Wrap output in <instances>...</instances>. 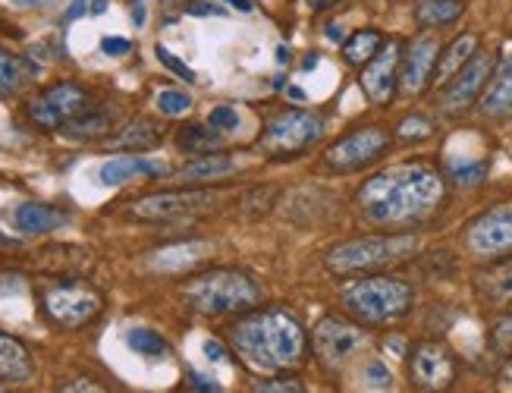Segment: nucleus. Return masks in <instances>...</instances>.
<instances>
[{"label":"nucleus","instance_id":"obj_1","mask_svg":"<svg viewBox=\"0 0 512 393\" xmlns=\"http://www.w3.org/2000/svg\"><path fill=\"white\" fill-rule=\"evenodd\" d=\"M447 177L434 161L412 158L384 167L355 192L359 214L374 227L409 230L428 224L434 214L447 208Z\"/></svg>","mask_w":512,"mask_h":393},{"label":"nucleus","instance_id":"obj_2","mask_svg":"<svg viewBox=\"0 0 512 393\" xmlns=\"http://www.w3.org/2000/svg\"><path fill=\"white\" fill-rule=\"evenodd\" d=\"M227 337L233 353L261 375L299 368L311 349L305 324L293 309H283V305H255V309L236 315Z\"/></svg>","mask_w":512,"mask_h":393},{"label":"nucleus","instance_id":"obj_3","mask_svg":"<svg viewBox=\"0 0 512 393\" xmlns=\"http://www.w3.org/2000/svg\"><path fill=\"white\" fill-rule=\"evenodd\" d=\"M418 255H421V236L412 230L365 233V236L343 239V243H333L324 252V268L333 277L381 274V271L406 265V261Z\"/></svg>","mask_w":512,"mask_h":393},{"label":"nucleus","instance_id":"obj_4","mask_svg":"<svg viewBox=\"0 0 512 393\" xmlns=\"http://www.w3.org/2000/svg\"><path fill=\"white\" fill-rule=\"evenodd\" d=\"M343 312L362 327H387L403 321L415 309L412 280L396 274H359L349 277L340 290Z\"/></svg>","mask_w":512,"mask_h":393},{"label":"nucleus","instance_id":"obj_5","mask_svg":"<svg viewBox=\"0 0 512 393\" xmlns=\"http://www.w3.org/2000/svg\"><path fill=\"white\" fill-rule=\"evenodd\" d=\"M183 299L192 312L208 318H227L255 309L261 302L258 280L239 268H211L198 271L183 283Z\"/></svg>","mask_w":512,"mask_h":393},{"label":"nucleus","instance_id":"obj_6","mask_svg":"<svg viewBox=\"0 0 512 393\" xmlns=\"http://www.w3.org/2000/svg\"><path fill=\"white\" fill-rule=\"evenodd\" d=\"M41 312L54 327L63 331H79L88 321H95L104 312V293L92 280L63 274L60 280L48 283L41 290Z\"/></svg>","mask_w":512,"mask_h":393},{"label":"nucleus","instance_id":"obj_7","mask_svg":"<svg viewBox=\"0 0 512 393\" xmlns=\"http://www.w3.org/2000/svg\"><path fill=\"white\" fill-rule=\"evenodd\" d=\"M324 133V117L315 111H299V107H286L274 117H267L261 133H258V148L267 161H293L315 145Z\"/></svg>","mask_w":512,"mask_h":393},{"label":"nucleus","instance_id":"obj_8","mask_svg":"<svg viewBox=\"0 0 512 393\" xmlns=\"http://www.w3.org/2000/svg\"><path fill=\"white\" fill-rule=\"evenodd\" d=\"M390 148H393V133L384 123H362L324 148L321 167L330 173H359L374 167L377 161H384L390 155Z\"/></svg>","mask_w":512,"mask_h":393},{"label":"nucleus","instance_id":"obj_9","mask_svg":"<svg viewBox=\"0 0 512 393\" xmlns=\"http://www.w3.org/2000/svg\"><path fill=\"white\" fill-rule=\"evenodd\" d=\"M406 375L418 393H447L459 378V359L443 340H418L406 353Z\"/></svg>","mask_w":512,"mask_h":393},{"label":"nucleus","instance_id":"obj_10","mask_svg":"<svg viewBox=\"0 0 512 393\" xmlns=\"http://www.w3.org/2000/svg\"><path fill=\"white\" fill-rule=\"evenodd\" d=\"M462 243L478 261L512 258V199L484 208L465 224Z\"/></svg>","mask_w":512,"mask_h":393},{"label":"nucleus","instance_id":"obj_11","mask_svg":"<svg viewBox=\"0 0 512 393\" xmlns=\"http://www.w3.org/2000/svg\"><path fill=\"white\" fill-rule=\"evenodd\" d=\"M497 54L491 51H478L465 67L447 82L440 85V95H437V107L440 114L447 117H462L465 111H472V107H478L487 82H491L494 70H497Z\"/></svg>","mask_w":512,"mask_h":393},{"label":"nucleus","instance_id":"obj_12","mask_svg":"<svg viewBox=\"0 0 512 393\" xmlns=\"http://www.w3.org/2000/svg\"><path fill=\"white\" fill-rule=\"evenodd\" d=\"M368 343V334L359 321H352L349 315H324L318 324H315V334H311V349H315V356L324 368L337 371L343 368L346 362L355 359V353Z\"/></svg>","mask_w":512,"mask_h":393},{"label":"nucleus","instance_id":"obj_13","mask_svg":"<svg viewBox=\"0 0 512 393\" xmlns=\"http://www.w3.org/2000/svg\"><path fill=\"white\" fill-rule=\"evenodd\" d=\"M92 104L85 85L79 82H54L48 89H41L32 101H26V117L38 129H63L73 117H79L85 107Z\"/></svg>","mask_w":512,"mask_h":393},{"label":"nucleus","instance_id":"obj_14","mask_svg":"<svg viewBox=\"0 0 512 393\" xmlns=\"http://www.w3.org/2000/svg\"><path fill=\"white\" fill-rule=\"evenodd\" d=\"M403 51H406L403 38H387L384 48L359 70V85H362L365 98L374 107L393 104V98L399 92V67H403Z\"/></svg>","mask_w":512,"mask_h":393},{"label":"nucleus","instance_id":"obj_15","mask_svg":"<svg viewBox=\"0 0 512 393\" xmlns=\"http://www.w3.org/2000/svg\"><path fill=\"white\" fill-rule=\"evenodd\" d=\"M217 202L214 189H170V192H158V195H145L136 205H132V217L139 221H180V217H192L198 211H205Z\"/></svg>","mask_w":512,"mask_h":393},{"label":"nucleus","instance_id":"obj_16","mask_svg":"<svg viewBox=\"0 0 512 393\" xmlns=\"http://www.w3.org/2000/svg\"><path fill=\"white\" fill-rule=\"evenodd\" d=\"M440 41L434 32H418L412 41H406L403 67H399V92L418 98L434 85V70L440 57Z\"/></svg>","mask_w":512,"mask_h":393},{"label":"nucleus","instance_id":"obj_17","mask_svg":"<svg viewBox=\"0 0 512 393\" xmlns=\"http://www.w3.org/2000/svg\"><path fill=\"white\" fill-rule=\"evenodd\" d=\"M70 211L48 202H19L13 208V227L22 236H44L70 224Z\"/></svg>","mask_w":512,"mask_h":393},{"label":"nucleus","instance_id":"obj_18","mask_svg":"<svg viewBox=\"0 0 512 393\" xmlns=\"http://www.w3.org/2000/svg\"><path fill=\"white\" fill-rule=\"evenodd\" d=\"M167 173H170V167L164 161L142 158V155H120V158H110L101 164L98 180H101V186H123L136 177L161 180V177H167Z\"/></svg>","mask_w":512,"mask_h":393},{"label":"nucleus","instance_id":"obj_19","mask_svg":"<svg viewBox=\"0 0 512 393\" xmlns=\"http://www.w3.org/2000/svg\"><path fill=\"white\" fill-rule=\"evenodd\" d=\"M117 129V111L107 104H88L79 117H73L66 123L60 133L73 142H101V139H110Z\"/></svg>","mask_w":512,"mask_h":393},{"label":"nucleus","instance_id":"obj_20","mask_svg":"<svg viewBox=\"0 0 512 393\" xmlns=\"http://www.w3.org/2000/svg\"><path fill=\"white\" fill-rule=\"evenodd\" d=\"M478 111H481V117L494 120V123L512 120V57L497 63V70L478 101Z\"/></svg>","mask_w":512,"mask_h":393},{"label":"nucleus","instance_id":"obj_21","mask_svg":"<svg viewBox=\"0 0 512 393\" xmlns=\"http://www.w3.org/2000/svg\"><path fill=\"white\" fill-rule=\"evenodd\" d=\"M481 51V35L478 32H459L450 45L440 48V57H437V70H434V85L431 89H440V85H447L465 63H469L475 54Z\"/></svg>","mask_w":512,"mask_h":393},{"label":"nucleus","instance_id":"obj_22","mask_svg":"<svg viewBox=\"0 0 512 393\" xmlns=\"http://www.w3.org/2000/svg\"><path fill=\"white\" fill-rule=\"evenodd\" d=\"M475 293L487 305H512V258L487 261L475 274Z\"/></svg>","mask_w":512,"mask_h":393},{"label":"nucleus","instance_id":"obj_23","mask_svg":"<svg viewBox=\"0 0 512 393\" xmlns=\"http://www.w3.org/2000/svg\"><path fill=\"white\" fill-rule=\"evenodd\" d=\"M35 375V359L32 349L19 337L0 331V381L7 384H26Z\"/></svg>","mask_w":512,"mask_h":393},{"label":"nucleus","instance_id":"obj_24","mask_svg":"<svg viewBox=\"0 0 512 393\" xmlns=\"http://www.w3.org/2000/svg\"><path fill=\"white\" fill-rule=\"evenodd\" d=\"M164 142V126L154 123L151 117H136L129 120L120 133L107 139V145L114 151H151Z\"/></svg>","mask_w":512,"mask_h":393},{"label":"nucleus","instance_id":"obj_25","mask_svg":"<svg viewBox=\"0 0 512 393\" xmlns=\"http://www.w3.org/2000/svg\"><path fill=\"white\" fill-rule=\"evenodd\" d=\"M236 170V158L227 155V151H208V155H195L192 161H186L180 170H176V180L180 183H211L227 177V173Z\"/></svg>","mask_w":512,"mask_h":393},{"label":"nucleus","instance_id":"obj_26","mask_svg":"<svg viewBox=\"0 0 512 393\" xmlns=\"http://www.w3.org/2000/svg\"><path fill=\"white\" fill-rule=\"evenodd\" d=\"M465 0H415L412 19L421 32H434L443 26H453L465 16Z\"/></svg>","mask_w":512,"mask_h":393},{"label":"nucleus","instance_id":"obj_27","mask_svg":"<svg viewBox=\"0 0 512 393\" xmlns=\"http://www.w3.org/2000/svg\"><path fill=\"white\" fill-rule=\"evenodd\" d=\"M32 76H35V63L29 57L0 48V98L19 95L32 82Z\"/></svg>","mask_w":512,"mask_h":393},{"label":"nucleus","instance_id":"obj_28","mask_svg":"<svg viewBox=\"0 0 512 393\" xmlns=\"http://www.w3.org/2000/svg\"><path fill=\"white\" fill-rule=\"evenodd\" d=\"M384 41H387V35L381 29H374V26L355 29L352 35L343 38V60L349 63V67L362 70L365 63L384 48Z\"/></svg>","mask_w":512,"mask_h":393},{"label":"nucleus","instance_id":"obj_29","mask_svg":"<svg viewBox=\"0 0 512 393\" xmlns=\"http://www.w3.org/2000/svg\"><path fill=\"white\" fill-rule=\"evenodd\" d=\"M220 142H224V133H217L208 123H186L176 133V148L183 155H208V151H220Z\"/></svg>","mask_w":512,"mask_h":393},{"label":"nucleus","instance_id":"obj_30","mask_svg":"<svg viewBox=\"0 0 512 393\" xmlns=\"http://www.w3.org/2000/svg\"><path fill=\"white\" fill-rule=\"evenodd\" d=\"M126 346L142 359H167L170 356V343L158 331H151V327H129Z\"/></svg>","mask_w":512,"mask_h":393},{"label":"nucleus","instance_id":"obj_31","mask_svg":"<svg viewBox=\"0 0 512 393\" xmlns=\"http://www.w3.org/2000/svg\"><path fill=\"white\" fill-rule=\"evenodd\" d=\"M434 133H437V123H434V117L412 111V114H406L403 120L396 123V129H393V142H403V145H418V142H428Z\"/></svg>","mask_w":512,"mask_h":393},{"label":"nucleus","instance_id":"obj_32","mask_svg":"<svg viewBox=\"0 0 512 393\" xmlns=\"http://www.w3.org/2000/svg\"><path fill=\"white\" fill-rule=\"evenodd\" d=\"M443 177H447V183H453V186L475 189L487 177V161H459V158H453V161L443 164Z\"/></svg>","mask_w":512,"mask_h":393},{"label":"nucleus","instance_id":"obj_33","mask_svg":"<svg viewBox=\"0 0 512 393\" xmlns=\"http://www.w3.org/2000/svg\"><path fill=\"white\" fill-rule=\"evenodd\" d=\"M252 393H305V384H302V378L293 375V371H277V375L258 378Z\"/></svg>","mask_w":512,"mask_h":393},{"label":"nucleus","instance_id":"obj_34","mask_svg":"<svg viewBox=\"0 0 512 393\" xmlns=\"http://www.w3.org/2000/svg\"><path fill=\"white\" fill-rule=\"evenodd\" d=\"M487 343H491V353L500 359L512 356V315H500L491 324V334H487Z\"/></svg>","mask_w":512,"mask_h":393},{"label":"nucleus","instance_id":"obj_35","mask_svg":"<svg viewBox=\"0 0 512 393\" xmlns=\"http://www.w3.org/2000/svg\"><path fill=\"white\" fill-rule=\"evenodd\" d=\"M189 107H192V95L183 89H161L158 92V111L164 117H180L189 111Z\"/></svg>","mask_w":512,"mask_h":393},{"label":"nucleus","instance_id":"obj_36","mask_svg":"<svg viewBox=\"0 0 512 393\" xmlns=\"http://www.w3.org/2000/svg\"><path fill=\"white\" fill-rule=\"evenodd\" d=\"M208 126H214L217 133H233V129L239 126V111L230 104H220L208 114Z\"/></svg>","mask_w":512,"mask_h":393},{"label":"nucleus","instance_id":"obj_37","mask_svg":"<svg viewBox=\"0 0 512 393\" xmlns=\"http://www.w3.org/2000/svg\"><path fill=\"white\" fill-rule=\"evenodd\" d=\"M57 393H110V390L98 378H92V375H76V378H66L57 387Z\"/></svg>","mask_w":512,"mask_h":393},{"label":"nucleus","instance_id":"obj_38","mask_svg":"<svg viewBox=\"0 0 512 393\" xmlns=\"http://www.w3.org/2000/svg\"><path fill=\"white\" fill-rule=\"evenodd\" d=\"M154 54H158V60L164 63V67H167L176 79H183V82H195V79H198V76H195V70H192V67H186V63H183L180 57H176V54H170L164 45L154 48Z\"/></svg>","mask_w":512,"mask_h":393},{"label":"nucleus","instance_id":"obj_39","mask_svg":"<svg viewBox=\"0 0 512 393\" xmlns=\"http://www.w3.org/2000/svg\"><path fill=\"white\" fill-rule=\"evenodd\" d=\"M365 384L371 387V390H390L393 387V375H390V368L384 365V362H368L365 365Z\"/></svg>","mask_w":512,"mask_h":393},{"label":"nucleus","instance_id":"obj_40","mask_svg":"<svg viewBox=\"0 0 512 393\" xmlns=\"http://www.w3.org/2000/svg\"><path fill=\"white\" fill-rule=\"evenodd\" d=\"M104 10H107V0H73V4L66 7L63 19L73 23V19H82V16H101Z\"/></svg>","mask_w":512,"mask_h":393},{"label":"nucleus","instance_id":"obj_41","mask_svg":"<svg viewBox=\"0 0 512 393\" xmlns=\"http://www.w3.org/2000/svg\"><path fill=\"white\" fill-rule=\"evenodd\" d=\"M186 16H224L227 10L220 4H211V0H189V4L183 7Z\"/></svg>","mask_w":512,"mask_h":393},{"label":"nucleus","instance_id":"obj_42","mask_svg":"<svg viewBox=\"0 0 512 393\" xmlns=\"http://www.w3.org/2000/svg\"><path fill=\"white\" fill-rule=\"evenodd\" d=\"M189 387L195 393H220V384L208 375H202V371H189Z\"/></svg>","mask_w":512,"mask_h":393},{"label":"nucleus","instance_id":"obj_43","mask_svg":"<svg viewBox=\"0 0 512 393\" xmlns=\"http://www.w3.org/2000/svg\"><path fill=\"white\" fill-rule=\"evenodd\" d=\"M101 51H104L107 57H123V54L132 51V41H129V38H104V41H101Z\"/></svg>","mask_w":512,"mask_h":393},{"label":"nucleus","instance_id":"obj_44","mask_svg":"<svg viewBox=\"0 0 512 393\" xmlns=\"http://www.w3.org/2000/svg\"><path fill=\"white\" fill-rule=\"evenodd\" d=\"M205 356H208L211 362H227V349L220 346L217 340H205Z\"/></svg>","mask_w":512,"mask_h":393},{"label":"nucleus","instance_id":"obj_45","mask_svg":"<svg viewBox=\"0 0 512 393\" xmlns=\"http://www.w3.org/2000/svg\"><path fill=\"white\" fill-rule=\"evenodd\" d=\"M340 4H346V0H308V7L315 10V13L333 10V7H340Z\"/></svg>","mask_w":512,"mask_h":393},{"label":"nucleus","instance_id":"obj_46","mask_svg":"<svg viewBox=\"0 0 512 393\" xmlns=\"http://www.w3.org/2000/svg\"><path fill=\"white\" fill-rule=\"evenodd\" d=\"M500 384H512V356L503 359V368H500Z\"/></svg>","mask_w":512,"mask_h":393},{"label":"nucleus","instance_id":"obj_47","mask_svg":"<svg viewBox=\"0 0 512 393\" xmlns=\"http://www.w3.org/2000/svg\"><path fill=\"white\" fill-rule=\"evenodd\" d=\"M233 10H242V13H252V0H230Z\"/></svg>","mask_w":512,"mask_h":393},{"label":"nucleus","instance_id":"obj_48","mask_svg":"<svg viewBox=\"0 0 512 393\" xmlns=\"http://www.w3.org/2000/svg\"><path fill=\"white\" fill-rule=\"evenodd\" d=\"M132 19H136V26H142V23H145V7H142V4L132 7Z\"/></svg>","mask_w":512,"mask_h":393},{"label":"nucleus","instance_id":"obj_49","mask_svg":"<svg viewBox=\"0 0 512 393\" xmlns=\"http://www.w3.org/2000/svg\"><path fill=\"white\" fill-rule=\"evenodd\" d=\"M327 38H333V41H343V32L337 29V23H330V26H327Z\"/></svg>","mask_w":512,"mask_h":393},{"label":"nucleus","instance_id":"obj_50","mask_svg":"<svg viewBox=\"0 0 512 393\" xmlns=\"http://www.w3.org/2000/svg\"><path fill=\"white\" fill-rule=\"evenodd\" d=\"M0 393H19L13 384H7V381H0Z\"/></svg>","mask_w":512,"mask_h":393},{"label":"nucleus","instance_id":"obj_51","mask_svg":"<svg viewBox=\"0 0 512 393\" xmlns=\"http://www.w3.org/2000/svg\"><path fill=\"white\" fill-rule=\"evenodd\" d=\"M19 4H44V0H19Z\"/></svg>","mask_w":512,"mask_h":393}]
</instances>
